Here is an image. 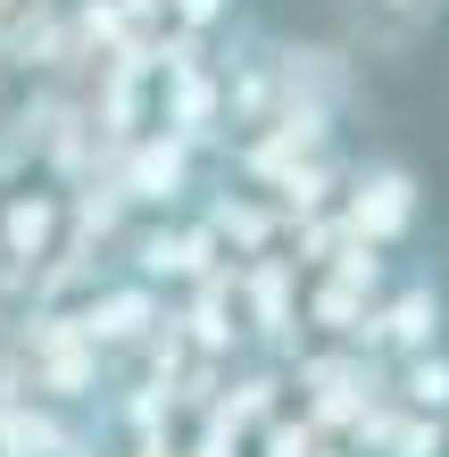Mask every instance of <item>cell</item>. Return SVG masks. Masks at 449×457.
Segmentation results:
<instances>
[{
  "instance_id": "14",
  "label": "cell",
  "mask_w": 449,
  "mask_h": 457,
  "mask_svg": "<svg viewBox=\"0 0 449 457\" xmlns=\"http://www.w3.org/2000/svg\"><path fill=\"white\" fill-rule=\"evenodd\" d=\"M208 233L225 241V258H233V266H250V258H275L283 208H275V200H250V192H225V200H208Z\"/></svg>"
},
{
  "instance_id": "17",
  "label": "cell",
  "mask_w": 449,
  "mask_h": 457,
  "mask_svg": "<svg viewBox=\"0 0 449 457\" xmlns=\"http://www.w3.org/2000/svg\"><path fill=\"white\" fill-rule=\"evenodd\" d=\"M383 391L400 399V408H416V416H441V424H449V349H425V358L391 366V374H383Z\"/></svg>"
},
{
  "instance_id": "23",
  "label": "cell",
  "mask_w": 449,
  "mask_h": 457,
  "mask_svg": "<svg viewBox=\"0 0 449 457\" xmlns=\"http://www.w3.org/2000/svg\"><path fill=\"white\" fill-rule=\"evenodd\" d=\"M325 457H333V449H325Z\"/></svg>"
},
{
  "instance_id": "1",
  "label": "cell",
  "mask_w": 449,
  "mask_h": 457,
  "mask_svg": "<svg viewBox=\"0 0 449 457\" xmlns=\"http://www.w3.org/2000/svg\"><path fill=\"white\" fill-rule=\"evenodd\" d=\"M391 291V266L383 250H366V241L341 233V250L308 275V325L325 333L333 349H366V333H375V308Z\"/></svg>"
},
{
  "instance_id": "3",
  "label": "cell",
  "mask_w": 449,
  "mask_h": 457,
  "mask_svg": "<svg viewBox=\"0 0 449 457\" xmlns=\"http://www.w3.org/2000/svg\"><path fill=\"white\" fill-rule=\"evenodd\" d=\"M225 241L208 233V217L200 225H175V217H150L134 241H125V275H142V283H158L167 300H183L192 283H208V275H225Z\"/></svg>"
},
{
  "instance_id": "13",
  "label": "cell",
  "mask_w": 449,
  "mask_h": 457,
  "mask_svg": "<svg viewBox=\"0 0 449 457\" xmlns=\"http://www.w3.org/2000/svg\"><path fill=\"white\" fill-rule=\"evenodd\" d=\"M358 457H449V424L441 416H416V408H400V399H375V408L358 416Z\"/></svg>"
},
{
  "instance_id": "12",
  "label": "cell",
  "mask_w": 449,
  "mask_h": 457,
  "mask_svg": "<svg viewBox=\"0 0 449 457\" xmlns=\"http://www.w3.org/2000/svg\"><path fill=\"white\" fill-rule=\"evenodd\" d=\"M175 333L192 341V358L200 366H217V358H233V349L250 341V325H242V283H233V266L225 275H208V283H192L175 300Z\"/></svg>"
},
{
  "instance_id": "5",
  "label": "cell",
  "mask_w": 449,
  "mask_h": 457,
  "mask_svg": "<svg viewBox=\"0 0 449 457\" xmlns=\"http://www.w3.org/2000/svg\"><path fill=\"white\" fill-rule=\"evenodd\" d=\"M75 316H84V333H92L100 358H117V349H150L158 333H167L175 325V300L158 283H142V275H125V266H117L109 283L84 291V308H75Z\"/></svg>"
},
{
  "instance_id": "8",
  "label": "cell",
  "mask_w": 449,
  "mask_h": 457,
  "mask_svg": "<svg viewBox=\"0 0 449 457\" xmlns=\"http://www.w3.org/2000/svg\"><path fill=\"white\" fill-rule=\"evenodd\" d=\"M375 366L366 349H300V416L316 433H358V416L375 408Z\"/></svg>"
},
{
  "instance_id": "20",
  "label": "cell",
  "mask_w": 449,
  "mask_h": 457,
  "mask_svg": "<svg viewBox=\"0 0 449 457\" xmlns=\"http://www.w3.org/2000/svg\"><path fill=\"white\" fill-rule=\"evenodd\" d=\"M167 25L192 34V42H208L217 25H233V0H167Z\"/></svg>"
},
{
  "instance_id": "10",
  "label": "cell",
  "mask_w": 449,
  "mask_h": 457,
  "mask_svg": "<svg viewBox=\"0 0 449 457\" xmlns=\"http://www.w3.org/2000/svg\"><path fill=\"white\" fill-rule=\"evenodd\" d=\"M158 125L183 133L192 150H233V125H225V75H217V59H192V67H167V75H158Z\"/></svg>"
},
{
  "instance_id": "4",
  "label": "cell",
  "mask_w": 449,
  "mask_h": 457,
  "mask_svg": "<svg viewBox=\"0 0 449 457\" xmlns=\"http://www.w3.org/2000/svg\"><path fill=\"white\" fill-rule=\"evenodd\" d=\"M225 75V125L242 133V142H258V133H275L283 109H292V84H283V42L275 34H242L217 59Z\"/></svg>"
},
{
  "instance_id": "15",
  "label": "cell",
  "mask_w": 449,
  "mask_h": 457,
  "mask_svg": "<svg viewBox=\"0 0 449 457\" xmlns=\"http://www.w3.org/2000/svg\"><path fill=\"white\" fill-rule=\"evenodd\" d=\"M0 457H92V441L75 433V424L59 416V408H9L0 416Z\"/></svg>"
},
{
  "instance_id": "18",
  "label": "cell",
  "mask_w": 449,
  "mask_h": 457,
  "mask_svg": "<svg viewBox=\"0 0 449 457\" xmlns=\"http://www.w3.org/2000/svg\"><path fill=\"white\" fill-rule=\"evenodd\" d=\"M275 391H283V383H275L267 366H258V374H242V383L217 399V416L233 424V433H267V424H275Z\"/></svg>"
},
{
  "instance_id": "7",
  "label": "cell",
  "mask_w": 449,
  "mask_h": 457,
  "mask_svg": "<svg viewBox=\"0 0 449 457\" xmlns=\"http://www.w3.org/2000/svg\"><path fill=\"white\" fill-rule=\"evenodd\" d=\"M233 283H242V325L258 349H275V358H300V333H308V291H300V258H250L233 266Z\"/></svg>"
},
{
  "instance_id": "16",
  "label": "cell",
  "mask_w": 449,
  "mask_h": 457,
  "mask_svg": "<svg viewBox=\"0 0 449 457\" xmlns=\"http://www.w3.org/2000/svg\"><path fill=\"white\" fill-rule=\"evenodd\" d=\"M441 17V0H350V42L358 50H408Z\"/></svg>"
},
{
  "instance_id": "11",
  "label": "cell",
  "mask_w": 449,
  "mask_h": 457,
  "mask_svg": "<svg viewBox=\"0 0 449 457\" xmlns=\"http://www.w3.org/2000/svg\"><path fill=\"white\" fill-rule=\"evenodd\" d=\"M425 349H441V283L433 275H408L400 291H383L375 333H366V358L408 366V358H425Z\"/></svg>"
},
{
  "instance_id": "2",
  "label": "cell",
  "mask_w": 449,
  "mask_h": 457,
  "mask_svg": "<svg viewBox=\"0 0 449 457\" xmlns=\"http://www.w3.org/2000/svg\"><path fill=\"white\" fill-rule=\"evenodd\" d=\"M333 217H341L350 241H366V250H400V241L416 233V217H425L416 167H400V158H366V167H350Z\"/></svg>"
},
{
  "instance_id": "22",
  "label": "cell",
  "mask_w": 449,
  "mask_h": 457,
  "mask_svg": "<svg viewBox=\"0 0 449 457\" xmlns=\"http://www.w3.org/2000/svg\"><path fill=\"white\" fill-rule=\"evenodd\" d=\"M134 457H192V449H183L175 433H150V441H134Z\"/></svg>"
},
{
  "instance_id": "19",
  "label": "cell",
  "mask_w": 449,
  "mask_h": 457,
  "mask_svg": "<svg viewBox=\"0 0 449 457\" xmlns=\"http://www.w3.org/2000/svg\"><path fill=\"white\" fill-rule=\"evenodd\" d=\"M258 457H325V433H316L308 416H275L267 433H258Z\"/></svg>"
},
{
  "instance_id": "9",
  "label": "cell",
  "mask_w": 449,
  "mask_h": 457,
  "mask_svg": "<svg viewBox=\"0 0 449 457\" xmlns=\"http://www.w3.org/2000/svg\"><path fill=\"white\" fill-rule=\"evenodd\" d=\"M67 192H50V183H17V192H0V266L9 275H42L50 258L67 250Z\"/></svg>"
},
{
  "instance_id": "21",
  "label": "cell",
  "mask_w": 449,
  "mask_h": 457,
  "mask_svg": "<svg viewBox=\"0 0 449 457\" xmlns=\"http://www.w3.org/2000/svg\"><path fill=\"white\" fill-rule=\"evenodd\" d=\"M242 441H250V433H233V424L208 408V433H200V449H192V457H242Z\"/></svg>"
},
{
  "instance_id": "6",
  "label": "cell",
  "mask_w": 449,
  "mask_h": 457,
  "mask_svg": "<svg viewBox=\"0 0 449 457\" xmlns=\"http://www.w3.org/2000/svg\"><path fill=\"white\" fill-rule=\"evenodd\" d=\"M192 175H200V150L183 142V133L150 125V133H134L125 158H117V200L142 208V217H175V208L192 200Z\"/></svg>"
}]
</instances>
